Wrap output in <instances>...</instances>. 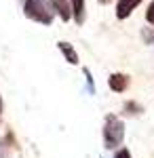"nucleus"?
I'll return each instance as SVG.
<instances>
[{
  "instance_id": "6e6552de",
  "label": "nucleus",
  "mask_w": 154,
  "mask_h": 158,
  "mask_svg": "<svg viewBox=\"0 0 154 158\" xmlns=\"http://www.w3.org/2000/svg\"><path fill=\"white\" fill-rule=\"evenodd\" d=\"M57 47H59L61 55L66 57V61H68L70 65H78V63H80V59H78V53L74 51V47H72L70 42H57Z\"/></svg>"
},
{
  "instance_id": "f03ea898",
  "label": "nucleus",
  "mask_w": 154,
  "mask_h": 158,
  "mask_svg": "<svg viewBox=\"0 0 154 158\" xmlns=\"http://www.w3.org/2000/svg\"><path fill=\"white\" fill-rule=\"evenodd\" d=\"M24 15L28 19H32L36 23L51 25L55 19V11L51 6L49 0H24Z\"/></svg>"
},
{
  "instance_id": "f257e3e1",
  "label": "nucleus",
  "mask_w": 154,
  "mask_h": 158,
  "mask_svg": "<svg viewBox=\"0 0 154 158\" xmlns=\"http://www.w3.org/2000/svg\"><path fill=\"white\" fill-rule=\"evenodd\" d=\"M104 137V148L106 150H118L125 141V122L120 120L116 114H108L101 129Z\"/></svg>"
},
{
  "instance_id": "0eeeda50",
  "label": "nucleus",
  "mask_w": 154,
  "mask_h": 158,
  "mask_svg": "<svg viewBox=\"0 0 154 158\" xmlns=\"http://www.w3.org/2000/svg\"><path fill=\"white\" fill-rule=\"evenodd\" d=\"M70 6H72V19L76 21L78 25L84 23L87 19V11H84V0H70Z\"/></svg>"
},
{
  "instance_id": "9b49d317",
  "label": "nucleus",
  "mask_w": 154,
  "mask_h": 158,
  "mask_svg": "<svg viewBox=\"0 0 154 158\" xmlns=\"http://www.w3.org/2000/svg\"><path fill=\"white\" fill-rule=\"evenodd\" d=\"M146 21L150 25H154V0L148 4V9H146Z\"/></svg>"
},
{
  "instance_id": "39448f33",
  "label": "nucleus",
  "mask_w": 154,
  "mask_h": 158,
  "mask_svg": "<svg viewBox=\"0 0 154 158\" xmlns=\"http://www.w3.org/2000/svg\"><path fill=\"white\" fill-rule=\"evenodd\" d=\"M142 4V0H118L116 4V19H127L131 17V13Z\"/></svg>"
},
{
  "instance_id": "f8f14e48",
  "label": "nucleus",
  "mask_w": 154,
  "mask_h": 158,
  "mask_svg": "<svg viewBox=\"0 0 154 158\" xmlns=\"http://www.w3.org/2000/svg\"><path fill=\"white\" fill-rule=\"evenodd\" d=\"M114 158H133V156H131V152L127 150V148H120V150L114 152Z\"/></svg>"
},
{
  "instance_id": "20e7f679",
  "label": "nucleus",
  "mask_w": 154,
  "mask_h": 158,
  "mask_svg": "<svg viewBox=\"0 0 154 158\" xmlns=\"http://www.w3.org/2000/svg\"><path fill=\"white\" fill-rule=\"evenodd\" d=\"M17 141H15V135L6 133L0 137V158H13V152L17 150Z\"/></svg>"
},
{
  "instance_id": "1a4fd4ad",
  "label": "nucleus",
  "mask_w": 154,
  "mask_h": 158,
  "mask_svg": "<svg viewBox=\"0 0 154 158\" xmlns=\"http://www.w3.org/2000/svg\"><path fill=\"white\" fill-rule=\"evenodd\" d=\"M142 106L137 103V101H127L125 103V108H122V112L125 114H129V116H133V114H142Z\"/></svg>"
},
{
  "instance_id": "4468645a",
  "label": "nucleus",
  "mask_w": 154,
  "mask_h": 158,
  "mask_svg": "<svg viewBox=\"0 0 154 158\" xmlns=\"http://www.w3.org/2000/svg\"><path fill=\"white\" fill-rule=\"evenodd\" d=\"M0 120H2V95H0Z\"/></svg>"
},
{
  "instance_id": "423d86ee",
  "label": "nucleus",
  "mask_w": 154,
  "mask_h": 158,
  "mask_svg": "<svg viewBox=\"0 0 154 158\" xmlns=\"http://www.w3.org/2000/svg\"><path fill=\"white\" fill-rule=\"evenodd\" d=\"M51 2V6H53V11L59 15L61 21H70L72 19V6H70V0H49Z\"/></svg>"
},
{
  "instance_id": "2eb2a0df",
  "label": "nucleus",
  "mask_w": 154,
  "mask_h": 158,
  "mask_svg": "<svg viewBox=\"0 0 154 158\" xmlns=\"http://www.w3.org/2000/svg\"><path fill=\"white\" fill-rule=\"evenodd\" d=\"M99 4H108V2H112V0H97Z\"/></svg>"
},
{
  "instance_id": "ddd939ff",
  "label": "nucleus",
  "mask_w": 154,
  "mask_h": 158,
  "mask_svg": "<svg viewBox=\"0 0 154 158\" xmlns=\"http://www.w3.org/2000/svg\"><path fill=\"white\" fill-rule=\"evenodd\" d=\"M84 76H87V80H89V91L91 93H95V86H93V78H91V72L84 68Z\"/></svg>"
},
{
  "instance_id": "9d476101",
  "label": "nucleus",
  "mask_w": 154,
  "mask_h": 158,
  "mask_svg": "<svg viewBox=\"0 0 154 158\" xmlns=\"http://www.w3.org/2000/svg\"><path fill=\"white\" fill-rule=\"evenodd\" d=\"M142 38L146 44H152L154 47V27H143L142 30Z\"/></svg>"
},
{
  "instance_id": "7ed1b4c3",
  "label": "nucleus",
  "mask_w": 154,
  "mask_h": 158,
  "mask_svg": "<svg viewBox=\"0 0 154 158\" xmlns=\"http://www.w3.org/2000/svg\"><path fill=\"white\" fill-rule=\"evenodd\" d=\"M129 82H131V78L127 74H120V72L110 74V78H108V86H110L112 93H125L129 89Z\"/></svg>"
}]
</instances>
